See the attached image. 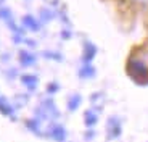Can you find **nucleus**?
<instances>
[{
  "instance_id": "obj_1",
  "label": "nucleus",
  "mask_w": 148,
  "mask_h": 142,
  "mask_svg": "<svg viewBox=\"0 0 148 142\" xmlns=\"http://www.w3.org/2000/svg\"><path fill=\"white\" fill-rule=\"evenodd\" d=\"M53 136H55V139L61 141V139L64 137V131L61 129V128H56V129H55V132H53Z\"/></svg>"
}]
</instances>
